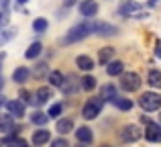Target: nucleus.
Here are the masks:
<instances>
[{
  "label": "nucleus",
  "instance_id": "22",
  "mask_svg": "<svg viewBox=\"0 0 161 147\" xmlns=\"http://www.w3.org/2000/svg\"><path fill=\"white\" fill-rule=\"evenodd\" d=\"M112 102H114V106H116L118 110H130V108H133V100L130 98H120V96H116Z\"/></svg>",
  "mask_w": 161,
  "mask_h": 147
},
{
  "label": "nucleus",
  "instance_id": "41",
  "mask_svg": "<svg viewBox=\"0 0 161 147\" xmlns=\"http://www.w3.org/2000/svg\"><path fill=\"white\" fill-rule=\"evenodd\" d=\"M0 88H2V76H0Z\"/></svg>",
  "mask_w": 161,
  "mask_h": 147
},
{
  "label": "nucleus",
  "instance_id": "7",
  "mask_svg": "<svg viewBox=\"0 0 161 147\" xmlns=\"http://www.w3.org/2000/svg\"><path fill=\"white\" fill-rule=\"evenodd\" d=\"M120 139L125 143H135V141L141 139V131H139L137 125H125L120 129Z\"/></svg>",
  "mask_w": 161,
  "mask_h": 147
},
{
  "label": "nucleus",
  "instance_id": "5",
  "mask_svg": "<svg viewBox=\"0 0 161 147\" xmlns=\"http://www.w3.org/2000/svg\"><path fill=\"white\" fill-rule=\"evenodd\" d=\"M120 88L126 92H137L141 88V78H139L135 72H129V74H120Z\"/></svg>",
  "mask_w": 161,
  "mask_h": 147
},
{
  "label": "nucleus",
  "instance_id": "36",
  "mask_svg": "<svg viewBox=\"0 0 161 147\" xmlns=\"http://www.w3.org/2000/svg\"><path fill=\"white\" fill-rule=\"evenodd\" d=\"M74 2H75V0H65V6H71Z\"/></svg>",
  "mask_w": 161,
  "mask_h": 147
},
{
  "label": "nucleus",
  "instance_id": "9",
  "mask_svg": "<svg viewBox=\"0 0 161 147\" xmlns=\"http://www.w3.org/2000/svg\"><path fill=\"white\" fill-rule=\"evenodd\" d=\"M96 12H98V2L96 0H82L80 2V14L82 16L90 19V16H96Z\"/></svg>",
  "mask_w": 161,
  "mask_h": 147
},
{
  "label": "nucleus",
  "instance_id": "38",
  "mask_svg": "<svg viewBox=\"0 0 161 147\" xmlns=\"http://www.w3.org/2000/svg\"><path fill=\"white\" fill-rule=\"evenodd\" d=\"M2 104H4V96H0V106H2Z\"/></svg>",
  "mask_w": 161,
  "mask_h": 147
},
{
  "label": "nucleus",
  "instance_id": "1",
  "mask_svg": "<svg viewBox=\"0 0 161 147\" xmlns=\"http://www.w3.org/2000/svg\"><path fill=\"white\" fill-rule=\"evenodd\" d=\"M88 35H90V25L88 23H80V25H75V27H71L69 31H67V35L59 39V43L61 45H69V43H75V41L86 39Z\"/></svg>",
  "mask_w": 161,
  "mask_h": 147
},
{
  "label": "nucleus",
  "instance_id": "39",
  "mask_svg": "<svg viewBox=\"0 0 161 147\" xmlns=\"http://www.w3.org/2000/svg\"><path fill=\"white\" fill-rule=\"evenodd\" d=\"M16 2H20V4H25V2H29V0H16Z\"/></svg>",
  "mask_w": 161,
  "mask_h": 147
},
{
  "label": "nucleus",
  "instance_id": "28",
  "mask_svg": "<svg viewBox=\"0 0 161 147\" xmlns=\"http://www.w3.org/2000/svg\"><path fill=\"white\" fill-rule=\"evenodd\" d=\"M61 110H63V104H61V102H55L53 106L49 108L47 116H49V119H59V115H61Z\"/></svg>",
  "mask_w": 161,
  "mask_h": 147
},
{
  "label": "nucleus",
  "instance_id": "35",
  "mask_svg": "<svg viewBox=\"0 0 161 147\" xmlns=\"http://www.w3.org/2000/svg\"><path fill=\"white\" fill-rule=\"evenodd\" d=\"M4 20H6V16H4V14H2V12H0V25H2V23H4Z\"/></svg>",
  "mask_w": 161,
  "mask_h": 147
},
{
  "label": "nucleus",
  "instance_id": "16",
  "mask_svg": "<svg viewBox=\"0 0 161 147\" xmlns=\"http://www.w3.org/2000/svg\"><path fill=\"white\" fill-rule=\"evenodd\" d=\"M75 65H78L80 70H84V72H90V70L96 68V64L88 55H78V57H75Z\"/></svg>",
  "mask_w": 161,
  "mask_h": 147
},
{
  "label": "nucleus",
  "instance_id": "11",
  "mask_svg": "<svg viewBox=\"0 0 161 147\" xmlns=\"http://www.w3.org/2000/svg\"><path fill=\"white\" fill-rule=\"evenodd\" d=\"M78 86H80V82L74 78V76H67V78H63V82H61V92L63 94H74L75 90H78Z\"/></svg>",
  "mask_w": 161,
  "mask_h": 147
},
{
  "label": "nucleus",
  "instance_id": "29",
  "mask_svg": "<svg viewBox=\"0 0 161 147\" xmlns=\"http://www.w3.org/2000/svg\"><path fill=\"white\" fill-rule=\"evenodd\" d=\"M61 82H63V74L61 72L55 70V72L49 74V84H51V86H61Z\"/></svg>",
  "mask_w": 161,
  "mask_h": 147
},
{
  "label": "nucleus",
  "instance_id": "12",
  "mask_svg": "<svg viewBox=\"0 0 161 147\" xmlns=\"http://www.w3.org/2000/svg\"><path fill=\"white\" fill-rule=\"evenodd\" d=\"M6 104V110H8V115H14V116H23L25 115V104L20 102V100H8V102H4Z\"/></svg>",
  "mask_w": 161,
  "mask_h": 147
},
{
  "label": "nucleus",
  "instance_id": "10",
  "mask_svg": "<svg viewBox=\"0 0 161 147\" xmlns=\"http://www.w3.org/2000/svg\"><path fill=\"white\" fill-rule=\"evenodd\" d=\"M145 139L151 141V143H161V125H155V123H149V125H147Z\"/></svg>",
  "mask_w": 161,
  "mask_h": 147
},
{
  "label": "nucleus",
  "instance_id": "3",
  "mask_svg": "<svg viewBox=\"0 0 161 147\" xmlns=\"http://www.w3.org/2000/svg\"><path fill=\"white\" fill-rule=\"evenodd\" d=\"M139 104L145 112H153V110H159L161 106V96H157L155 92H145V94L139 98Z\"/></svg>",
  "mask_w": 161,
  "mask_h": 147
},
{
  "label": "nucleus",
  "instance_id": "31",
  "mask_svg": "<svg viewBox=\"0 0 161 147\" xmlns=\"http://www.w3.org/2000/svg\"><path fill=\"white\" fill-rule=\"evenodd\" d=\"M51 147H69V143H67L63 137H59V139H55L53 143H51Z\"/></svg>",
  "mask_w": 161,
  "mask_h": 147
},
{
  "label": "nucleus",
  "instance_id": "24",
  "mask_svg": "<svg viewBox=\"0 0 161 147\" xmlns=\"http://www.w3.org/2000/svg\"><path fill=\"white\" fill-rule=\"evenodd\" d=\"M100 98H102V100H110V102H112V100L116 98V88H114L112 84L104 86V88H102V94H100Z\"/></svg>",
  "mask_w": 161,
  "mask_h": 147
},
{
  "label": "nucleus",
  "instance_id": "8",
  "mask_svg": "<svg viewBox=\"0 0 161 147\" xmlns=\"http://www.w3.org/2000/svg\"><path fill=\"white\" fill-rule=\"evenodd\" d=\"M53 96V92H51V88H39V90L35 92V96H31V102L29 104H33V106H41L43 102H47L49 98Z\"/></svg>",
  "mask_w": 161,
  "mask_h": 147
},
{
  "label": "nucleus",
  "instance_id": "2",
  "mask_svg": "<svg viewBox=\"0 0 161 147\" xmlns=\"http://www.w3.org/2000/svg\"><path fill=\"white\" fill-rule=\"evenodd\" d=\"M102 104H104V100L100 98H90L86 104H84V108H82V116L86 121H92V119H96V116L100 115V110H102Z\"/></svg>",
  "mask_w": 161,
  "mask_h": 147
},
{
  "label": "nucleus",
  "instance_id": "42",
  "mask_svg": "<svg viewBox=\"0 0 161 147\" xmlns=\"http://www.w3.org/2000/svg\"><path fill=\"white\" fill-rule=\"evenodd\" d=\"M78 147H84V145H80V143H78Z\"/></svg>",
  "mask_w": 161,
  "mask_h": 147
},
{
  "label": "nucleus",
  "instance_id": "4",
  "mask_svg": "<svg viewBox=\"0 0 161 147\" xmlns=\"http://www.w3.org/2000/svg\"><path fill=\"white\" fill-rule=\"evenodd\" d=\"M120 14L122 16H133V19H145L147 12H143L141 4H137L135 0H125L120 4Z\"/></svg>",
  "mask_w": 161,
  "mask_h": 147
},
{
  "label": "nucleus",
  "instance_id": "33",
  "mask_svg": "<svg viewBox=\"0 0 161 147\" xmlns=\"http://www.w3.org/2000/svg\"><path fill=\"white\" fill-rule=\"evenodd\" d=\"M155 55L161 57V41H157V43H155Z\"/></svg>",
  "mask_w": 161,
  "mask_h": 147
},
{
  "label": "nucleus",
  "instance_id": "14",
  "mask_svg": "<svg viewBox=\"0 0 161 147\" xmlns=\"http://www.w3.org/2000/svg\"><path fill=\"white\" fill-rule=\"evenodd\" d=\"M75 137H78V143H82V145L92 143V139H94L92 129H88V127H80L78 131H75Z\"/></svg>",
  "mask_w": 161,
  "mask_h": 147
},
{
  "label": "nucleus",
  "instance_id": "43",
  "mask_svg": "<svg viewBox=\"0 0 161 147\" xmlns=\"http://www.w3.org/2000/svg\"><path fill=\"white\" fill-rule=\"evenodd\" d=\"M159 121H161V115H159Z\"/></svg>",
  "mask_w": 161,
  "mask_h": 147
},
{
  "label": "nucleus",
  "instance_id": "26",
  "mask_svg": "<svg viewBox=\"0 0 161 147\" xmlns=\"http://www.w3.org/2000/svg\"><path fill=\"white\" fill-rule=\"evenodd\" d=\"M80 82H82L80 86H82L84 90H88V92H90V90H94V88H96V78H94V76H84V78L80 80Z\"/></svg>",
  "mask_w": 161,
  "mask_h": 147
},
{
  "label": "nucleus",
  "instance_id": "27",
  "mask_svg": "<svg viewBox=\"0 0 161 147\" xmlns=\"http://www.w3.org/2000/svg\"><path fill=\"white\" fill-rule=\"evenodd\" d=\"M47 121H49V116H47V112H35V115H31V123L33 125H47Z\"/></svg>",
  "mask_w": 161,
  "mask_h": 147
},
{
  "label": "nucleus",
  "instance_id": "40",
  "mask_svg": "<svg viewBox=\"0 0 161 147\" xmlns=\"http://www.w3.org/2000/svg\"><path fill=\"white\" fill-rule=\"evenodd\" d=\"M8 147H16V145H14V143H8Z\"/></svg>",
  "mask_w": 161,
  "mask_h": 147
},
{
  "label": "nucleus",
  "instance_id": "17",
  "mask_svg": "<svg viewBox=\"0 0 161 147\" xmlns=\"http://www.w3.org/2000/svg\"><path fill=\"white\" fill-rule=\"evenodd\" d=\"M14 129V119L10 115H0V133H12Z\"/></svg>",
  "mask_w": 161,
  "mask_h": 147
},
{
  "label": "nucleus",
  "instance_id": "30",
  "mask_svg": "<svg viewBox=\"0 0 161 147\" xmlns=\"http://www.w3.org/2000/svg\"><path fill=\"white\" fill-rule=\"evenodd\" d=\"M45 72H47V64H37V68H35V72H33V74H35L37 78H43Z\"/></svg>",
  "mask_w": 161,
  "mask_h": 147
},
{
  "label": "nucleus",
  "instance_id": "25",
  "mask_svg": "<svg viewBox=\"0 0 161 147\" xmlns=\"http://www.w3.org/2000/svg\"><path fill=\"white\" fill-rule=\"evenodd\" d=\"M47 27H49L47 19H35V20H33V31H35L37 35L45 33V31H47Z\"/></svg>",
  "mask_w": 161,
  "mask_h": 147
},
{
  "label": "nucleus",
  "instance_id": "34",
  "mask_svg": "<svg viewBox=\"0 0 161 147\" xmlns=\"http://www.w3.org/2000/svg\"><path fill=\"white\" fill-rule=\"evenodd\" d=\"M141 123H145V125H149V123H151V121H149V116H145V115H143V116H141Z\"/></svg>",
  "mask_w": 161,
  "mask_h": 147
},
{
  "label": "nucleus",
  "instance_id": "20",
  "mask_svg": "<svg viewBox=\"0 0 161 147\" xmlns=\"http://www.w3.org/2000/svg\"><path fill=\"white\" fill-rule=\"evenodd\" d=\"M122 72H125V64H122V61H110L108 68H106L108 76H120Z\"/></svg>",
  "mask_w": 161,
  "mask_h": 147
},
{
  "label": "nucleus",
  "instance_id": "21",
  "mask_svg": "<svg viewBox=\"0 0 161 147\" xmlns=\"http://www.w3.org/2000/svg\"><path fill=\"white\" fill-rule=\"evenodd\" d=\"M147 84H149L151 88H161V72L151 70L149 76H147Z\"/></svg>",
  "mask_w": 161,
  "mask_h": 147
},
{
  "label": "nucleus",
  "instance_id": "15",
  "mask_svg": "<svg viewBox=\"0 0 161 147\" xmlns=\"http://www.w3.org/2000/svg\"><path fill=\"white\" fill-rule=\"evenodd\" d=\"M49 139H51V133H49L47 129H39V131L33 133V145H43V143H47Z\"/></svg>",
  "mask_w": 161,
  "mask_h": 147
},
{
  "label": "nucleus",
  "instance_id": "18",
  "mask_svg": "<svg viewBox=\"0 0 161 147\" xmlns=\"http://www.w3.org/2000/svg\"><path fill=\"white\" fill-rule=\"evenodd\" d=\"M112 57H114V49L112 47H102L100 53H98V64L100 65H108L110 61H112Z\"/></svg>",
  "mask_w": 161,
  "mask_h": 147
},
{
  "label": "nucleus",
  "instance_id": "13",
  "mask_svg": "<svg viewBox=\"0 0 161 147\" xmlns=\"http://www.w3.org/2000/svg\"><path fill=\"white\" fill-rule=\"evenodd\" d=\"M29 76H31V70L25 68V65H20V68H16L14 72H12V82L16 84H25L29 80Z\"/></svg>",
  "mask_w": 161,
  "mask_h": 147
},
{
  "label": "nucleus",
  "instance_id": "19",
  "mask_svg": "<svg viewBox=\"0 0 161 147\" xmlns=\"http://www.w3.org/2000/svg\"><path fill=\"white\" fill-rule=\"evenodd\" d=\"M74 131V123H71V119H57V133H61V135H67V133Z\"/></svg>",
  "mask_w": 161,
  "mask_h": 147
},
{
  "label": "nucleus",
  "instance_id": "37",
  "mask_svg": "<svg viewBox=\"0 0 161 147\" xmlns=\"http://www.w3.org/2000/svg\"><path fill=\"white\" fill-rule=\"evenodd\" d=\"M157 2H159V0H149V4H151V6H155Z\"/></svg>",
  "mask_w": 161,
  "mask_h": 147
},
{
  "label": "nucleus",
  "instance_id": "32",
  "mask_svg": "<svg viewBox=\"0 0 161 147\" xmlns=\"http://www.w3.org/2000/svg\"><path fill=\"white\" fill-rule=\"evenodd\" d=\"M20 98H23L25 102H31V92H27V90H20Z\"/></svg>",
  "mask_w": 161,
  "mask_h": 147
},
{
  "label": "nucleus",
  "instance_id": "6",
  "mask_svg": "<svg viewBox=\"0 0 161 147\" xmlns=\"http://www.w3.org/2000/svg\"><path fill=\"white\" fill-rule=\"evenodd\" d=\"M88 25H90V33H96V35H100V37L116 35V31H118L114 25H110V23H100V20H96V23H88Z\"/></svg>",
  "mask_w": 161,
  "mask_h": 147
},
{
  "label": "nucleus",
  "instance_id": "23",
  "mask_svg": "<svg viewBox=\"0 0 161 147\" xmlns=\"http://www.w3.org/2000/svg\"><path fill=\"white\" fill-rule=\"evenodd\" d=\"M41 49H43V47H41V43H39V41H35V43H31V45H29V49L25 51V57H27V59H35V57L41 53Z\"/></svg>",
  "mask_w": 161,
  "mask_h": 147
}]
</instances>
